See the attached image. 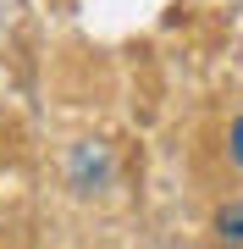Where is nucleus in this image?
<instances>
[{"instance_id": "nucleus-1", "label": "nucleus", "mask_w": 243, "mask_h": 249, "mask_svg": "<svg viewBox=\"0 0 243 249\" xmlns=\"http://www.w3.org/2000/svg\"><path fill=\"white\" fill-rule=\"evenodd\" d=\"M216 227H221V238H232V244H243V205H227V211L216 216Z\"/></svg>"}, {"instance_id": "nucleus-2", "label": "nucleus", "mask_w": 243, "mask_h": 249, "mask_svg": "<svg viewBox=\"0 0 243 249\" xmlns=\"http://www.w3.org/2000/svg\"><path fill=\"white\" fill-rule=\"evenodd\" d=\"M227 155H232V166L243 172V116H238L232 127H227Z\"/></svg>"}]
</instances>
